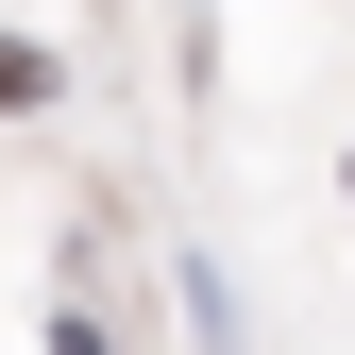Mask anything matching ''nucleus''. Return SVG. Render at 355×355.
<instances>
[{
  "mask_svg": "<svg viewBox=\"0 0 355 355\" xmlns=\"http://www.w3.org/2000/svg\"><path fill=\"white\" fill-rule=\"evenodd\" d=\"M0 102H51V51H17V34H0Z\"/></svg>",
  "mask_w": 355,
  "mask_h": 355,
  "instance_id": "f257e3e1",
  "label": "nucleus"
}]
</instances>
